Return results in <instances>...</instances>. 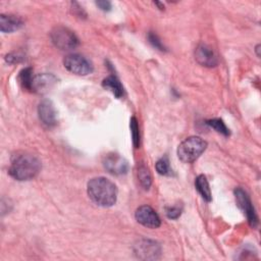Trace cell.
Returning <instances> with one entry per match:
<instances>
[{
	"instance_id": "7402d4cb",
	"label": "cell",
	"mask_w": 261,
	"mask_h": 261,
	"mask_svg": "<svg viewBox=\"0 0 261 261\" xmlns=\"http://www.w3.org/2000/svg\"><path fill=\"white\" fill-rule=\"evenodd\" d=\"M148 40H149L150 44H151L154 48H156V49H158V50H160V51L165 50V49H164V46L162 45L161 41L159 40V38H158V36H157L156 34L150 32V33L148 34Z\"/></svg>"
},
{
	"instance_id": "5bb4252c",
	"label": "cell",
	"mask_w": 261,
	"mask_h": 261,
	"mask_svg": "<svg viewBox=\"0 0 261 261\" xmlns=\"http://www.w3.org/2000/svg\"><path fill=\"white\" fill-rule=\"evenodd\" d=\"M102 86L109 90L116 98H120L123 96V87L121 85V83L119 82V80L115 76V75H109L108 77H106L103 83Z\"/></svg>"
},
{
	"instance_id": "7c38bea8",
	"label": "cell",
	"mask_w": 261,
	"mask_h": 261,
	"mask_svg": "<svg viewBox=\"0 0 261 261\" xmlns=\"http://www.w3.org/2000/svg\"><path fill=\"white\" fill-rule=\"evenodd\" d=\"M195 58L198 63L206 67H213L217 65V57L214 51L206 44H200L197 46L195 50Z\"/></svg>"
},
{
	"instance_id": "44dd1931",
	"label": "cell",
	"mask_w": 261,
	"mask_h": 261,
	"mask_svg": "<svg viewBox=\"0 0 261 261\" xmlns=\"http://www.w3.org/2000/svg\"><path fill=\"white\" fill-rule=\"evenodd\" d=\"M181 211H182L181 206H178V205L170 206V207L166 208V215L170 219H176L181 214Z\"/></svg>"
},
{
	"instance_id": "9c48e42d",
	"label": "cell",
	"mask_w": 261,
	"mask_h": 261,
	"mask_svg": "<svg viewBox=\"0 0 261 261\" xmlns=\"http://www.w3.org/2000/svg\"><path fill=\"white\" fill-rule=\"evenodd\" d=\"M103 165L105 169L114 175H121L127 172V161L116 153H109L104 156Z\"/></svg>"
},
{
	"instance_id": "9a60e30c",
	"label": "cell",
	"mask_w": 261,
	"mask_h": 261,
	"mask_svg": "<svg viewBox=\"0 0 261 261\" xmlns=\"http://www.w3.org/2000/svg\"><path fill=\"white\" fill-rule=\"evenodd\" d=\"M195 186H196L197 191L202 196V198L204 200H206L207 202H210L211 199H212L211 191H210V188H209V184H208L206 177L203 174L197 176V178L195 180Z\"/></svg>"
},
{
	"instance_id": "8992f818",
	"label": "cell",
	"mask_w": 261,
	"mask_h": 261,
	"mask_svg": "<svg viewBox=\"0 0 261 261\" xmlns=\"http://www.w3.org/2000/svg\"><path fill=\"white\" fill-rule=\"evenodd\" d=\"M134 252L139 259L156 260L160 257L161 249L159 244L151 240H140L134 247Z\"/></svg>"
},
{
	"instance_id": "52a82bcc",
	"label": "cell",
	"mask_w": 261,
	"mask_h": 261,
	"mask_svg": "<svg viewBox=\"0 0 261 261\" xmlns=\"http://www.w3.org/2000/svg\"><path fill=\"white\" fill-rule=\"evenodd\" d=\"M234 196L238 206L244 211V213H246L249 224L252 227H256L258 224V217L248 194L243 189L237 188L234 190Z\"/></svg>"
},
{
	"instance_id": "603a6c76",
	"label": "cell",
	"mask_w": 261,
	"mask_h": 261,
	"mask_svg": "<svg viewBox=\"0 0 261 261\" xmlns=\"http://www.w3.org/2000/svg\"><path fill=\"white\" fill-rule=\"evenodd\" d=\"M96 5L100 9H102L104 11H108L111 8V3L109 1H105V0H103V1H96Z\"/></svg>"
},
{
	"instance_id": "5b68a950",
	"label": "cell",
	"mask_w": 261,
	"mask_h": 261,
	"mask_svg": "<svg viewBox=\"0 0 261 261\" xmlns=\"http://www.w3.org/2000/svg\"><path fill=\"white\" fill-rule=\"evenodd\" d=\"M64 67L77 75H87L93 71V65L81 54H69L63 59Z\"/></svg>"
},
{
	"instance_id": "d6986e66",
	"label": "cell",
	"mask_w": 261,
	"mask_h": 261,
	"mask_svg": "<svg viewBox=\"0 0 261 261\" xmlns=\"http://www.w3.org/2000/svg\"><path fill=\"white\" fill-rule=\"evenodd\" d=\"M206 123L208 125H210L212 128H214L219 134H222L224 136H228L229 135V129L226 127L224 122L221 119H219V118L209 119V120L206 121Z\"/></svg>"
},
{
	"instance_id": "4fadbf2b",
	"label": "cell",
	"mask_w": 261,
	"mask_h": 261,
	"mask_svg": "<svg viewBox=\"0 0 261 261\" xmlns=\"http://www.w3.org/2000/svg\"><path fill=\"white\" fill-rule=\"evenodd\" d=\"M23 24L22 19L13 14H1L0 15V30L2 33H12L20 29Z\"/></svg>"
},
{
	"instance_id": "2e32d148",
	"label": "cell",
	"mask_w": 261,
	"mask_h": 261,
	"mask_svg": "<svg viewBox=\"0 0 261 261\" xmlns=\"http://www.w3.org/2000/svg\"><path fill=\"white\" fill-rule=\"evenodd\" d=\"M137 176H138L141 187L144 190H149V188L151 187L152 177H151V173H150L148 167H146L144 164H140L137 169Z\"/></svg>"
},
{
	"instance_id": "ac0fdd59",
	"label": "cell",
	"mask_w": 261,
	"mask_h": 261,
	"mask_svg": "<svg viewBox=\"0 0 261 261\" xmlns=\"http://www.w3.org/2000/svg\"><path fill=\"white\" fill-rule=\"evenodd\" d=\"M156 170L159 174L161 175H166L169 176L172 174V169L169 165V161L167 159V157H162L161 159H159L156 163Z\"/></svg>"
},
{
	"instance_id": "277c9868",
	"label": "cell",
	"mask_w": 261,
	"mask_h": 261,
	"mask_svg": "<svg viewBox=\"0 0 261 261\" xmlns=\"http://www.w3.org/2000/svg\"><path fill=\"white\" fill-rule=\"evenodd\" d=\"M52 43L60 50H71L79 45V39L69 29L59 25L54 28L50 33Z\"/></svg>"
},
{
	"instance_id": "7a4b0ae2",
	"label": "cell",
	"mask_w": 261,
	"mask_h": 261,
	"mask_svg": "<svg viewBox=\"0 0 261 261\" xmlns=\"http://www.w3.org/2000/svg\"><path fill=\"white\" fill-rule=\"evenodd\" d=\"M41 169L40 160L28 153L14 154L10 161L8 172L16 180H29L34 178Z\"/></svg>"
},
{
	"instance_id": "ffe728a7",
	"label": "cell",
	"mask_w": 261,
	"mask_h": 261,
	"mask_svg": "<svg viewBox=\"0 0 261 261\" xmlns=\"http://www.w3.org/2000/svg\"><path fill=\"white\" fill-rule=\"evenodd\" d=\"M130 132H132V138H133V144L135 148H139L140 146V132H139V124L136 117L130 118Z\"/></svg>"
},
{
	"instance_id": "30bf717a",
	"label": "cell",
	"mask_w": 261,
	"mask_h": 261,
	"mask_svg": "<svg viewBox=\"0 0 261 261\" xmlns=\"http://www.w3.org/2000/svg\"><path fill=\"white\" fill-rule=\"evenodd\" d=\"M38 113L40 120L48 127L54 126L57 122V113L52 101L45 99L40 102L38 106Z\"/></svg>"
},
{
	"instance_id": "ba28073f",
	"label": "cell",
	"mask_w": 261,
	"mask_h": 261,
	"mask_svg": "<svg viewBox=\"0 0 261 261\" xmlns=\"http://www.w3.org/2000/svg\"><path fill=\"white\" fill-rule=\"evenodd\" d=\"M135 217L139 223L149 228H157L161 224V220L156 211L148 205L140 206L135 212Z\"/></svg>"
},
{
	"instance_id": "cb8c5ba5",
	"label": "cell",
	"mask_w": 261,
	"mask_h": 261,
	"mask_svg": "<svg viewBox=\"0 0 261 261\" xmlns=\"http://www.w3.org/2000/svg\"><path fill=\"white\" fill-rule=\"evenodd\" d=\"M5 59H6V61H7L8 63H15V62H18V61H19L20 57H18V56H16V55L8 54V55L5 57Z\"/></svg>"
},
{
	"instance_id": "e0dca14e",
	"label": "cell",
	"mask_w": 261,
	"mask_h": 261,
	"mask_svg": "<svg viewBox=\"0 0 261 261\" xmlns=\"http://www.w3.org/2000/svg\"><path fill=\"white\" fill-rule=\"evenodd\" d=\"M33 79H34V74H33V69L31 67H27V68L22 69L18 74L19 84L21 85V87L23 89H25L28 91H31Z\"/></svg>"
},
{
	"instance_id": "3957f363",
	"label": "cell",
	"mask_w": 261,
	"mask_h": 261,
	"mask_svg": "<svg viewBox=\"0 0 261 261\" xmlns=\"http://www.w3.org/2000/svg\"><path fill=\"white\" fill-rule=\"evenodd\" d=\"M207 148V143L200 137H189L177 147V156L185 163H192L197 160Z\"/></svg>"
},
{
	"instance_id": "8fae6325",
	"label": "cell",
	"mask_w": 261,
	"mask_h": 261,
	"mask_svg": "<svg viewBox=\"0 0 261 261\" xmlns=\"http://www.w3.org/2000/svg\"><path fill=\"white\" fill-rule=\"evenodd\" d=\"M56 82V77L51 73H40L38 75H34L31 92L38 94L47 93L48 91H50V89L53 88Z\"/></svg>"
},
{
	"instance_id": "6da1fadb",
	"label": "cell",
	"mask_w": 261,
	"mask_h": 261,
	"mask_svg": "<svg viewBox=\"0 0 261 261\" xmlns=\"http://www.w3.org/2000/svg\"><path fill=\"white\" fill-rule=\"evenodd\" d=\"M87 192L89 198L98 206L110 207L117 199L116 186L106 177H94L88 181Z\"/></svg>"
}]
</instances>
